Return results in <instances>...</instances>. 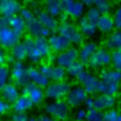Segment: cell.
Listing matches in <instances>:
<instances>
[{"label":"cell","instance_id":"cell-14","mask_svg":"<svg viewBox=\"0 0 121 121\" xmlns=\"http://www.w3.org/2000/svg\"><path fill=\"white\" fill-rule=\"evenodd\" d=\"M26 32L27 34L36 39V38H39V37H44V38H47L49 37L51 34V32L46 29L41 23L40 21L37 19V17L29 22H26Z\"/></svg>","mask_w":121,"mask_h":121},{"label":"cell","instance_id":"cell-34","mask_svg":"<svg viewBox=\"0 0 121 121\" xmlns=\"http://www.w3.org/2000/svg\"><path fill=\"white\" fill-rule=\"evenodd\" d=\"M84 16L86 17V19H87L89 22H91L92 24L96 25L97 22H98V20H99V18L101 17V13H100V12L98 11V9L94 6V7L90 8V9H88L86 10Z\"/></svg>","mask_w":121,"mask_h":121},{"label":"cell","instance_id":"cell-26","mask_svg":"<svg viewBox=\"0 0 121 121\" xmlns=\"http://www.w3.org/2000/svg\"><path fill=\"white\" fill-rule=\"evenodd\" d=\"M34 106L30 98L25 95H21L19 98L11 105V108L14 112H26V111L32 109Z\"/></svg>","mask_w":121,"mask_h":121},{"label":"cell","instance_id":"cell-30","mask_svg":"<svg viewBox=\"0 0 121 121\" xmlns=\"http://www.w3.org/2000/svg\"><path fill=\"white\" fill-rule=\"evenodd\" d=\"M35 45L36 48L38 49V51L41 53V55L43 56V58H46L49 54L52 53L49 42L47 38L44 37H39L35 39Z\"/></svg>","mask_w":121,"mask_h":121},{"label":"cell","instance_id":"cell-39","mask_svg":"<svg viewBox=\"0 0 121 121\" xmlns=\"http://www.w3.org/2000/svg\"><path fill=\"white\" fill-rule=\"evenodd\" d=\"M119 118H120V112L114 108L104 112L105 121H118Z\"/></svg>","mask_w":121,"mask_h":121},{"label":"cell","instance_id":"cell-15","mask_svg":"<svg viewBox=\"0 0 121 121\" xmlns=\"http://www.w3.org/2000/svg\"><path fill=\"white\" fill-rule=\"evenodd\" d=\"M48 42H49L52 52L57 54L67 50L68 48L71 47V44H72L67 39H65L64 37H62L58 33L51 34L48 38Z\"/></svg>","mask_w":121,"mask_h":121},{"label":"cell","instance_id":"cell-23","mask_svg":"<svg viewBox=\"0 0 121 121\" xmlns=\"http://www.w3.org/2000/svg\"><path fill=\"white\" fill-rule=\"evenodd\" d=\"M78 27L84 37L91 38V37H94L97 33L96 25L89 22L85 16H83L78 21Z\"/></svg>","mask_w":121,"mask_h":121},{"label":"cell","instance_id":"cell-48","mask_svg":"<svg viewBox=\"0 0 121 121\" xmlns=\"http://www.w3.org/2000/svg\"><path fill=\"white\" fill-rule=\"evenodd\" d=\"M46 60H47V63L49 64H52V62H56V60H57V54L52 52L51 54H49L47 57H46Z\"/></svg>","mask_w":121,"mask_h":121},{"label":"cell","instance_id":"cell-17","mask_svg":"<svg viewBox=\"0 0 121 121\" xmlns=\"http://www.w3.org/2000/svg\"><path fill=\"white\" fill-rule=\"evenodd\" d=\"M26 49L27 52V59L33 62V63H38L41 61V60L43 59V56L41 55V53L38 51V49L36 48L35 45V39L30 37L29 35L25 36V38L23 39L22 42Z\"/></svg>","mask_w":121,"mask_h":121},{"label":"cell","instance_id":"cell-27","mask_svg":"<svg viewBox=\"0 0 121 121\" xmlns=\"http://www.w3.org/2000/svg\"><path fill=\"white\" fill-rule=\"evenodd\" d=\"M9 26L21 37L26 31V22L19 14L9 18Z\"/></svg>","mask_w":121,"mask_h":121},{"label":"cell","instance_id":"cell-47","mask_svg":"<svg viewBox=\"0 0 121 121\" xmlns=\"http://www.w3.org/2000/svg\"><path fill=\"white\" fill-rule=\"evenodd\" d=\"M9 26V18L0 14V29Z\"/></svg>","mask_w":121,"mask_h":121},{"label":"cell","instance_id":"cell-6","mask_svg":"<svg viewBox=\"0 0 121 121\" xmlns=\"http://www.w3.org/2000/svg\"><path fill=\"white\" fill-rule=\"evenodd\" d=\"M78 82L80 84L81 87L86 91L88 95H94L98 93L99 85H100V79L92 74L91 72L85 70L83 71L78 78H77Z\"/></svg>","mask_w":121,"mask_h":121},{"label":"cell","instance_id":"cell-49","mask_svg":"<svg viewBox=\"0 0 121 121\" xmlns=\"http://www.w3.org/2000/svg\"><path fill=\"white\" fill-rule=\"evenodd\" d=\"M82 3L84 5V7L85 8H88V9H90V8H92V7L95 6V1H92V0H85Z\"/></svg>","mask_w":121,"mask_h":121},{"label":"cell","instance_id":"cell-50","mask_svg":"<svg viewBox=\"0 0 121 121\" xmlns=\"http://www.w3.org/2000/svg\"><path fill=\"white\" fill-rule=\"evenodd\" d=\"M67 21H68V16L64 12H62L61 15L60 16V23H64V22H67Z\"/></svg>","mask_w":121,"mask_h":121},{"label":"cell","instance_id":"cell-19","mask_svg":"<svg viewBox=\"0 0 121 121\" xmlns=\"http://www.w3.org/2000/svg\"><path fill=\"white\" fill-rule=\"evenodd\" d=\"M116 104L115 96L107 95H100L98 94L95 96V109L100 112H107L109 110L113 109Z\"/></svg>","mask_w":121,"mask_h":121},{"label":"cell","instance_id":"cell-45","mask_svg":"<svg viewBox=\"0 0 121 121\" xmlns=\"http://www.w3.org/2000/svg\"><path fill=\"white\" fill-rule=\"evenodd\" d=\"M85 106V109L87 111H90V110H93L95 109V97L93 96H88L86 98V100L84 101V104Z\"/></svg>","mask_w":121,"mask_h":121},{"label":"cell","instance_id":"cell-44","mask_svg":"<svg viewBox=\"0 0 121 121\" xmlns=\"http://www.w3.org/2000/svg\"><path fill=\"white\" fill-rule=\"evenodd\" d=\"M10 108H11V106H10L9 103H7V102L0 96V116H2V115H4L5 113H7V112L10 110Z\"/></svg>","mask_w":121,"mask_h":121},{"label":"cell","instance_id":"cell-42","mask_svg":"<svg viewBox=\"0 0 121 121\" xmlns=\"http://www.w3.org/2000/svg\"><path fill=\"white\" fill-rule=\"evenodd\" d=\"M9 121H29V116L26 112H13Z\"/></svg>","mask_w":121,"mask_h":121},{"label":"cell","instance_id":"cell-31","mask_svg":"<svg viewBox=\"0 0 121 121\" xmlns=\"http://www.w3.org/2000/svg\"><path fill=\"white\" fill-rule=\"evenodd\" d=\"M118 92H119V84L104 82L102 80L100 81V85H99V89H98V94L115 96V95Z\"/></svg>","mask_w":121,"mask_h":121},{"label":"cell","instance_id":"cell-51","mask_svg":"<svg viewBox=\"0 0 121 121\" xmlns=\"http://www.w3.org/2000/svg\"><path fill=\"white\" fill-rule=\"evenodd\" d=\"M118 121H121V114H120V118H119V120Z\"/></svg>","mask_w":121,"mask_h":121},{"label":"cell","instance_id":"cell-18","mask_svg":"<svg viewBox=\"0 0 121 121\" xmlns=\"http://www.w3.org/2000/svg\"><path fill=\"white\" fill-rule=\"evenodd\" d=\"M98 45L95 42H86L84 43L78 50V60L83 64H88L93 55L98 49Z\"/></svg>","mask_w":121,"mask_h":121},{"label":"cell","instance_id":"cell-22","mask_svg":"<svg viewBox=\"0 0 121 121\" xmlns=\"http://www.w3.org/2000/svg\"><path fill=\"white\" fill-rule=\"evenodd\" d=\"M96 27H97V30L103 34H110V33L112 34L113 32L112 30L115 28L113 17L110 14L101 15V17L99 18L96 24Z\"/></svg>","mask_w":121,"mask_h":121},{"label":"cell","instance_id":"cell-21","mask_svg":"<svg viewBox=\"0 0 121 121\" xmlns=\"http://www.w3.org/2000/svg\"><path fill=\"white\" fill-rule=\"evenodd\" d=\"M1 97L9 105H12L21 95L20 90L14 83H8L0 92Z\"/></svg>","mask_w":121,"mask_h":121},{"label":"cell","instance_id":"cell-28","mask_svg":"<svg viewBox=\"0 0 121 121\" xmlns=\"http://www.w3.org/2000/svg\"><path fill=\"white\" fill-rule=\"evenodd\" d=\"M44 10L51 15L52 17H60L61 15V13L63 12V9H62V1H59V0H49L47 2H45L44 5Z\"/></svg>","mask_w":121,"mask_h":121},{"label":"cell","instance_id":"cell-10","mask_svg":"<svg viewBox=\"0 0 121 121\" xmlns=\"http://www.w3.org/2000/svg\"><path fill=\"white\" fill-rule=\"evenodd\" d=\"M22 95L28 96L34 105L42 104L45 98L44 89H43L42 87H40L32 82H29L26 86L23 87Z\"/></svg>","mask_w":121,"mask_h":121},{"label":"cell","instance_id":"cell-13","mask_svg":"<svg viewBox=\"0 0 121 121\" xmlns=\"http://www.w3.org/2000/svg\"><path fill=\"white\" fill-rule=\"evenodd\" d=\"M35 14H36L37 19L40 21V23L50 32H54L58 30L60 22L57 18L52 17L44 9H40L35 10Z\"/></svg>","mask_w":121,"mask_h":121},{"label":"cell","instance_id":"cell-36","mask_svg":"<svg viewBox=\"0 0 121 121\" xmlns=\"http://www.w3.org/2000/svg\"><path fill=\"white\" fill-rule=\"evenodd\" d=\"M86 121H105L104 112L97 111L95 109L90 110V111H88Z\"/></svg>","mask_w":121,"mask_h":121},{"label":"cell","instance_id":"cell-7","mask_svg":"<svg viewBox=\"0 0 121 121\" xmlns=\"http://www.w3.org/2000/svg\"><path fill=\"white\" fill-rule=\"evenodd\" d=\"M39 70L52 82L63 81L67 76L66 69L57 64L54 65L49 63H42L39 67Z\"/></svg>","mask_w":121,"mask_h":121},{"label":"cell","instance_id":"cell-8","mask_svg":"<svg viewBox=\"0 0 121 121\" xmlns=\"http://www.w3.org/2000/svg\"><path fill=\"white\" fill-rule=\"evenodd\" d=\"M62 9L63 12L72 19L79 20L85 13V7L80 1L64 0L62 1Z\"/></svg>","mask_w":121,"mask_h":121},{"label":"cell","instance_id":"cell-43","mask_svg":"<svg viewBox=\"0 0 121 121\" xmlns=\"http://www.w3.org/2000/svg\"><path fill=\"white\" fill-rule=\"evenodd\" d=\"M29 121H58V120L46 113L45 114L43 113V114H40L39 116H30Z\"/></svg>","mask_w":121,"mask_h":121},{"label":"cell","instance_id":"cell-4","mask_svg":"<svg viewBox=\"0 0 121 121\" xmlns=\"http://www.w3.org/2000/svg\"><path fill=\"white\" fill-rule=\"evenodd\" d=\"M10 78L13 83L17 86L24 87L30 82L27 66L24 63V61H15L10 66Z\"/></svg>","mask_w":121,"mask_h":121},{"label":"cell","instance_id":"cell-24","mask_svg":"<svg viewBox=\"0 0 121 121\" xmlns=\"http://www.w3.org/2000/svg\"><path fill=\"white\" fill-rule=\"evenodd\" d=\"M99 77H100V80L104 82L116 83V84L121 83V72L113 68L112 69H110V68L102 69L99 73Z\"/></svg>","mask_w":121,"mask_h":121},{"label":"cell","instance_id":"cell-41","mask_svg":"<svg viewBox=\"0 0 121 121\" xmlns=\"http://www.w3.org/2000/svg\"><path fill=\"white\" fill-rule=\"evenodd\" d=\"M87 113H88V111L85 108H79L75 112V115H74L75 121H86Z\"/></svg>","mask_w":121,"mask_h":121},{"label":"cell","instance_id":"cell-38","mask_svg":"<svg viewBox=\"0 0 121 121\" xmlns=\"http://www.w3.org/2000/svg\"><path fill=\"white\" fill-rule=\"evenodd\" d=\"M19 15L26 22H29V21H31V20H33V19L36 18L35 12L31 9H29L27 7H23L22 9H21V11H20V13H19Z\"/></svg>","mask_w":121,"mask_h":121},{"label":"cell","instance_id":"cell-29","mask_svg":"<svg viewBox=\"0 0 121 121\" xmlns=\"http://www.w3.org/2000/svg\"><path fill=\"white\" fill-rule=\"evenodd\" d=\"M16 61H23L27 58V52L26 49L22 42L17 43L15 46H13L9 53Z\"/></svg>","mask_w":121,"mask_h":121},{"label":"cell","instance_id":"cell-52","mask_svg":"<svg viewBox=\"0 0 121 121\" xmlns=\"http://www.w3.org/2000/svg\"><path fill=\"white\" fill-rule=\"evenodd\" d=\"M120 114H121V112H120Z\"/></svg>","mask_w":121,"mask_h":121},{"label":"cell","instance_id":"cell-37","mask_svg":"<svg viewBox=\"0 0 121 121\" xmlns=\"http://www.w3.org/2000/svg\"><path fill=\"white\" fill-rule=\"evenodd\" d=\"M111 54L112 68L121 72V51H112Z\"/></svg>","mask_w":121,"mask_h":121},{"label":"cell","instance_id":"cell-32","mask_svg":"<svg viewBox=\"0 0 121 121\" xmlns=\"http://www.w3.org/2000/svg\"><path fill=\"white\" fill-rule=\"evenodd\" d=\"M67 75L71 78H78L83 71H85V64H83L81 61L77 60L72 65H70L67 69Z\"/></svg>","mask_w":121,"mask_h":121},{"label":"cell","instance_id":"cell-25","mask_svg":"<svg viewBox=\"0 0 121 121\" xmlns=\"http://www.w3.org/2000/svg\"><path fill=\"white\" fill-rule=\"evenodd\" d=\"M105 48L109 51H121V30H115L107 38Z\"/></svg>","mask_w":121,"mask_h":121},{"label":"cell","instance_id":"cell-3","mask_svg":"<svg viewBox=\"0 0 121 121\" xmlns=\"http://www.w3.org/2000/svg\"><path fill=\"white\" fill-rule=\"evenodd\" d=\"M69 82L63 80L59 82H50L49 85L44 89L45 97L52 100H62L67 96L71 90Z\"/></svg>","mask_w":121,"mask_h":121},{"label":"cell","instance_id":"cell-12","mask_svg":"<svg viewBox=\"0 0 121 121\" xmlns=\"http://www.w3.org/2000/svg\"><path fill=\"white\" fill-rule=\"evenodd\" d=\"M21 36L13 31L9 26L0 29V45L5 49H11L20 43Z\"/></svg>","mask_w":121,"mask_h":121},{"label":"cell","instance_id":"cell-46","mask_svg":"<svg viewBox=\"0 0 121 121\" xmlns=\"http://www.w3.org/2000/svg\"><path fill=\"white\" fill-rule=\"evenodd\" d=\"M7 57L8 54L6 52V49L0 45V64H5L7 62Z\"/></svg>","mask_w":121,"mask_h":121},{"label":"cell","instance_id":"cell-1","mask_svg":"<svg viewBox=\"0 0 121 121\" xmlns=\"http://www.w3.org/2000/svg\"><path fill=\"white\" fill-rule=\"evenodd\" d=\"M43 110L46 114L58 121H65L70 115V107L65 100H52L44 104Z\"/></svg>","mask_w":121,"mask_h":121},{"label":"cell","instance_id":"cell-9","mask_svg":"<svg viewBox=\"0 0 121 121\" xmlns=\"http://www.w3.org/2000/svg\"><path fill=\"white\" fill-rule=\"evenodd\" d=\"M88 97V94L80 85H77L71 88L69 94L65 97L66 103L70 108H77L84 104V101Z\"/></svg>","mask_w":121,"mask_h":121},{"label":"cell","instance_id":"cell-11","mask_svg":"<svg viewBox=\"0 0 121 121\" xmlns=\"http://www.w3.org/2000/svg\"><path fill=\"white\" fill-rule=\"evenodd\" d=\"M77 60H78V49L77 47L71 46L67 50L57 54L56 64L67 69Z\"/></svg>","mask_w":121,"mask_h":121},{"label":"cell","instance_id":"cell-16","mask_svg":"<svg viewBox=\"0 0 121 121\" xmlns=\"http://www.w3.org/2000/svg\"><path fill=\"white\" fill-rule=\"evenodd\" d=\"M22 5L15 0H1L0 1V14L10 18L20 13Z\"/></svg>","mask_w":121,"mask_h":121},{"label":"cell","instance_id":"cell-5","mask_svg":"<svg viewBox=\"0 0 121 121\" xmlns=\"http://www.w3.org/2000/svg\"><path fill=\"white\" fill-rule=\"evenodd\" d=\"M112 64V54L111 52L104 48L99 47L96 52L93 55L91 58L88 65L94 69V70H99V69H105L106 67L110 66Z\"/></svg>","mask_w":121,"mask_h":121},{"label":"cell","instance_id":"cell-40","mask_svg":"<svg viewBox=\"0 0 121 121\" xmlns=\"http://www.w3.org/2000/svg\"><path fill=\"white\" fill-rule=\"evenodd\" d=\"M113 20H114V25L115 28L117 30H121V4L116 8L113 13Z\"/></svg>","mask_w":121,"mask_h":121},{"label":"cell","instance_id":"cell-35","mask_svg":"<svg viewBox=\"0 0 121 121\" xmlns=\"http://www.w3.org/2000/svg\"><path fill=\"white\" fill-rule=\"evenodd\" d=\"M95 7L98 9V11L101 13V15L110 14V11L112 9V4L110 2L104 1V0L95 1Z\"/></svg>","mask_w":121,"mask_h":121},{"label":"cell","instance_id":"cell-33","mask_svg":"<svg viewBox=\"0 0 121 121\" xmlns=\"http://www.w3.org/2000/svg\"><path fill=\"white\" fill-rule=\"evenodd\" d=\"M10 77V68L6 64H0V92L9 83Z\"/></svg>","mask_w":121,"mask_h":121},{"label":"cell","instance_id":"cell-2","mask_svg":"<svg viewBox=\"0 0 121 121\" xmlns=\"http://www.w3.org/2000/svg\"><path fill=\"white\" fill-rule=\"evenodd\" d=\"M57 32L58 34L67 39L73 44H83L84 36L79 31L78 26H76L72 22L67 21L64 23H60Z\"/></svg>","mask_w":121,"mask_h":121},{"label":"cell","instance_id":"cell-20","mask_svg":"<svg viewBox=\"0 0 121 121\" xmlns=\"http://www.w3.org/2000/svg\"><path fill=\"white\" fill-rule=\"evenodd\" d=\"M27 71H28V78L30 82L42 87L43 89H45L49 85L50 80L39 70V68L34 66H28Z\"/></svg>","mask_w":121,"mask_h":121}]
</instances>
